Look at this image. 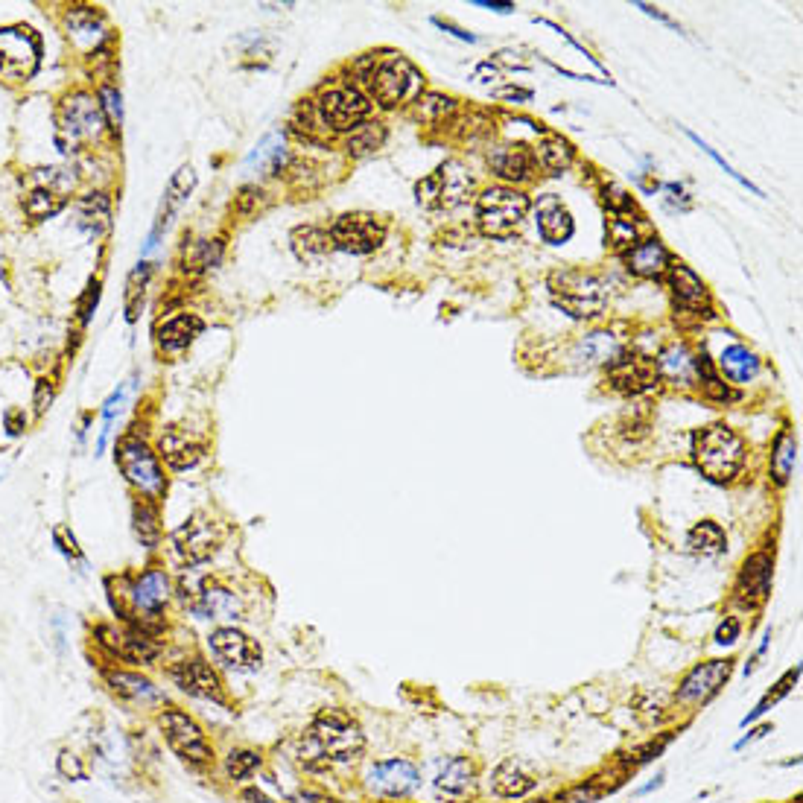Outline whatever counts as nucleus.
Returning <instances> with one entry per match:
<instances>
[{"label": "nucleus", "instance_id": "423d86ee", "mask_svg": "<svg viewBox=\"0 0 803 803\" xmlns=\"http://www.w3.org/2000/svg\"><path fill=\"white\" fill-rule=\"evenodd\" d=\"M552 301L573 319H596L608 307V287L602 278L582 269H561L549 275Z\"/></svg>", "mask_w": 803, "mask_h": 803}, {"label": "nucleus", "instance_id": "ea45409f", "mask_svg": "<svg viewBox=\"0 0 803 803\" xmlns=\"http://www.w3.org/2000/svg\"><path fill=\"white\" fill-rule=\"evenodd\" d=\"M62 208H65V196H62V190L47 187V184L36 187V190L24 199V211H27L33 219L56 217Z\"/></svg>", "mask_w": 803, "mask_h": 803}, {"label": "nucleus", "instance_id": "7c9ffc66", "mask_svg": "<svg viewBox=\"0 0 803 803\" xmlns=\"http://www.w3.org/2000/svg\"><path fill=\"white\" fill-rule=\"evenodd\" d=\"M535 783L538 780L520 766L517 760L500 763V766L494 768V774H491V789L500 798H523V795H529L535 789Z\"/></svg>", "mask_w": 803, "mask_h": 803}, {"label": "nucleus", "instance_id": "4c0bfd02", "mask_svg": "<svg viewBox=\"0 0 803 803\" xmlns=\"http://www.w3.org/2000/svg\"><path fill=\"white\" fill-rule=\"evenodd\" d=\"M798 462V438L792 433H780L771 447V476L777 485H786Z\"/></svg>", "mask_w": 803, "mask_h": 803}, {"label": "nucleus", "instance_id": "37998d69", "mask_svg": "<svg viewBox=\"0 0 803 803\" xmlns=\"http://www.w3.org/2000/svg\"><path fill=\"white\" fill-rule=\"evenodd\" d=\"M605 240L614 252H631L640 240H637V225L628 219V214H611L608 219V228H605Z\"/></svg>", "mask_w": 803, "mask_h": 803}, {"label": "nucleus", "instance_id": "72a5a7b5", "mask_svg": "<svg viewBox=\"0 0 803 803\" xmlns=\"http://www.w3.org/2000/svg\"><path fill=\"white\" fill-rule=\"evenodd\" d=\"M132 529H135V538L144 544L146 549H155L161 544V514L155 509L152 500L138 497L132 503Z\"/></svg>", "mask_w": 803, "mask_h": 803}, {"label": "nucleus", "instance_id": "2eb2a0df", "mask_svg": "<svg viewBox=\"0 0 803 803\" xmlns=\"http://www.w3.org/2000/svg\"><path fill=\"white\" fill-rule=\"evenodd\" d=\"M471 176L465 173V167L459 161H447L441 164L433 176H427L424 182H418L415 193H418V205L436 211V208H456L459 202H465V196L471 193Z\"/></svg>", "mask_w": 803, "mask_h": 803}, {"label": "nucleus", "instance_id": "58836bf2", "mask_svg": "<svg viewBox=\"0 0 803 803\" xmlns=\"http://www.w3.org/2000/svg\"><path fill=\"white\" fill-rule=\"evenodd\" d=\"M292 249L301 260H316V257L328 255L333 249L330 243V234L325 228H316V225H304V228H295L292 231Z\"/></svg>", "mask_w": 803, "mask_h": 803}, {"label": "nucleus", "instance_id": "39448f33", "mask_svg": "<svg viewBox=\"0 0 803 803\" xmlns=\"http://www.w3.org/2000/svg\"><path fill=\"white\" fill-rule=\"evenodd\" d=\"M529 208H532V202L520 190L506 187V184L488 187L476 199L479 231L491 240H509L523 228V222L529 217Z\"/></svg>", "mask_w": 803, "mask_h": 803}, {"label": "nucleus", "instance_id": "1a4fd4ad", "mask_svg": "<svg viewBox=\"0 0 803 803\" xmlns=\"http://www.w3.org/2000/svg\"><path fill=\"white\" fill-rule=\"evenodd\" d=\"M313 114L330 132H354L371 114V100L354 85H333L319 94Z\"/></svg>", "mask_w": 803, "mask_h": 803}, {"label": "nucleus", "instance_id": "4d7b16f0", "mask_svg": "<svg viewBox=\"0 0 803 803\" xmlns=\"http://www.w3.org/2000/svg\"><path fill=\"white\" fill-rule=\"evenodd\" d=\"M766 733H771V725H763V728L751 730V733H748V736H745V739H739V742H736V751H742V748H745V745H748V742H754V739H763V736H766Z\"/></svg>", "mask_w": 803, "mask_h": 803}, {"label": "nucleus", "instance_id": "a19ab883", "mask_svg": "<svg viewBox=\"0 0 803 803\" xmlns=\"http://www.w3.org/2000/svg\"><path fill=\"white\" fill-rule=\"evenodd\" d=\"M68 33H71L76 41H82V38L94 41V47H97V41H103V36H106V30H103V18H100L94 9H88V6H79V9H71V12H68Z\"/></svg>", "mask_w": 803, "mask_h": 803}, {"label": "nucleus", "instance_id": "dca6fc26", "mask_svg": "<svg viewBox=\"0 0 803 803\" xmlns=\"http://www.w3.org/2000/svg\"><path fill=\"white\" fill-rule=\"evenodd\" d=\"M170 541H173L176 555L182 558V564H187V567H199V564L211 561L214 552L219 549L217 523H214L205 511H196V514H190L182 526L173 532Z\"/></svg>", "mask_w": 803, "mask_h": 803}, {"label": "nucleus", "instance_id": "f3484780", "mask_svg": "<svg viewBox=\"0 0 803 803\" xmlns=\"http://www.w3.org/2000/svg\"><path fill=\"white\" fill-rule=\"evenodd\" d=\"M730 672H733V660H730V657H725V660H707V663H698V666H693V669L684 675V681L678 684L675 701L684 704V707L710 701L713 695H719V690L728 684Z\"/></svg>", "mask_w": 803, "mask_h": 803}, {"label": "nucleus", "instance_id": "20e7f679", "mask_svg": "<svg viewBox=\"0 0 803 803\" xmlns=\"http://www.w3.org/2000/svg\"><path fill=\"white\" fill-rule=\"evenodd\" d=\"M155 725L161 730L167 748L179 757V763H184L193 771H208L214 766V745L208 739L205 728L187 713L182 707H161L158 716H155Z\"/></svg>", "mask_w": 803, "mask_h": 803}, {"label": "nucleus", "instance_id": "ddd939ff", "mask_svg": "<svg viewBox=\"0 0 803 803\" xmlns=\"http://www.w3.org/2000/svg\"><path fill=\"white\" fill-rule=\"evenodd\" d=\"M100 681L109 690V695L132 710H149L155 704H164V693L141 672L123 669L117 663H100Z\"/></svg>", "mask_w": 803, "mask_h": 803}, {"label": "nucleus", "instance_id": "bb28decb", "mask_svg": "<svg viewBox=\"0 0 803 803\" xmlns=\"http://www.w3.org/2000/svg\"><path fill=\"white\" fill-rule=\"evenodd\" d=\"M625 263L637 278H663L672 257L666 252V246L657 237H652V240L637 243L631 252H625Z\"/></svg>", "mask_w": 803, "mask_h": 803}, {"label": "nucleus", "instance_id": "864d4df0", "mask_svg": "<svg viewBox=\"0 0 803 803\" xmlns=\"http://www.w3.org/2000/svg\"><path fill=\"white\" fill-rule=\"evenodd\" d=\"M739 634H742V622L736 620V617H725V620L719 622L713 640H716V646H733L739 640Z\"/></svg>", "mask_w": 803, "mask_h": 803}, {"label": "nucleus", "instance_id": "f704fd0d", "mask_svg": "<svg viewBox=\"0 0 803 803\" xmlns=\"http://www.w3.org/2000/svg\"><path fill=\"white\" fill-rule=\"evenodd\" d=\"M76 214H79V228H82L88 237L103 234V231L109 228L111 219L109 196H106V193H91V196H85V199L79 202Z\"/></svg>", "mask_w": 803, "mask_h": 803}, {"label": "nucleus", "instance_id": "052dcab7", "mask_svg": "<svg viewBox=\"0 0 803 803\" xmlns=\"http://www.w3.org/2000/svg\"><path fill=\"white\" fill-rule=\"evenodd\" d=\"M476 6H485V9H494V12H511L514 3H491V0H476Z\"/></svg>", "mask_w": 803, "mask_h": 803}, {"label": "nucleus", "instance_id": "a878e982", "mask_svg": "<svg viewBox=\"0 0 803 803\" xmlns=\"http://www.w3.org/2000/svg\"><path fill=\"white\" fill-rule=\"evenodd\" d=\"M158 453L173 471H190L205 456V444L199 438L190 436V433H184V430H167L158 441Z\"/></svg>", "mask_w": 803, "mask_h": 803}, {"label": "nucleus", "instance_id": "4468645a", "mask_svg": "<svg viewBox=\"0 0 803 803\" xmlns=\"http://www.w3.org/2000/svg\"><path fill=\"white\" fill-rule=\"evenodd\" d=\"M167 678L173 681V687H179L190 698L211 701V704H228L222 675L205 657H184L179 663H173L167 669Z\"/></svg>", "mask_w": 803, "mask_h": 803}, {"label": "nucleus", "instance_id": "5fc2aeb1", "mask_svg": "<svg viewBox=\"0 0 803 803\" xmlns=\"http://www.w3.org/2000/svg\"><path fill=\"white\" fill-rule=\"evenodd\" d=\"M50 401H53V386H50V380H38L36 415H44V412H47V406H50Z\"/></svg>", "mask_w": 803, "mask_h": 803}, {"label": "nucleus", "instance_id": "f257e3e1", "mask_svg": "<svg viewBox=\"0 0 803 803\" xmlns=\"http://www.w3.org/2000/svg\"><path fill=\"white\" fill-rule=\"evenodd\" d=\"M365 751V733L360 722L345 710H322L310 728L301 733L298 763L307 771H328L342 763H354Z\"/></svg>", "mask_w": 803, "mask_h": 803}, {"label": "nucleus", "instance_id": "f8f14e48", "mask_svg": "<svg viewBox=\"0 0 803 803\" xmlns=\"http://www.w3.org/2000/svg\"><path fill=\"white\" fill-rule=\"evenodd\" d=\"M208 649H211V655L217 657L219 666H225L231 672L252 675V672H257L263 666V649H260V643L252 640L246 631L234 628V625L214 628L211 637H208Z\"/></svg>", "mask_w": 803, "mask_h": 803}, {"label": "nucleus", "instance_id": "8fccbe9b", "mask_svg": "<svg viewBox=\"0 0 803 803\" xmlns=\"http://www.w3.org/2000/svg\"><path fill=\"white\" fill-rule=\"evenodd\" d=\"M582 351L593 360V363H611L622 351V345L611 336V333H590V339L582 342Z\"/></svg>", "mask_w": 803, "mask_h": 803}, {"label": "nucleus", "instance_id": "412c9836", "mask_svg": "<svg viewBox=\"0 0 803 803\" xmlns=\"http://www.w3.org/2000/svg\"><path fill=\"white\" fill-rule=\"evenodd\" d=\"M59 126L71 141H91L100 135V129L106 126V117L100 103H94V97L88 94H73L62 103L59 111Z\"/></svg>", "mask_w": 803, "mask_h": 803}, {"label": "nucleus", "instance_id": "bf43d9fd", "mask_svg": "<svg viewBox=\"0 0 803 803\" xmlns=\"http://www.w3.org/2000/svg\"><path fill=\"white\" fill-rule=\"evenodd\" d=\"M497 97H511V100H529L532 91H523V88H506V91H497Z\"/></svg>", "mask_w": 803, "mask_h": 803}, {"label": "nucleus", "instance_id": "a211bd4d", "mask_svg": "<svg viewBox=\"0 0 803 803\" xmlns=\"http://www.w3.org/2000/svg\"><path fill=\"white\" fill-rule=\"evenodd\" d=\"M608 380L622 395H643L657 386V365L652 357H643L637 351L622 348L620 354L608 363Z\"/></svg>", "mask_w": 803, "mask_h": 803}, {"label": "nucleus", "instance_id": "13d9d810", "mask_svg": "<svg viewBox=\"0 0 803 803\" xmlns=\"http://www.w3.org/2000/svg\"><path fill=\"white\" fill-rule=\"evenodd\" d=\"M6 427H9V436H18L24 430V415H6Z\"/></svg>", "mask_w": 803, "mask_h": 803}, {"label": "nucleus", "instance_id": "c756f323", "mask_svg": "<svg viewBox=\"0 0 803 803\" xmlns=\"http://www.w3.org/2000/svg\"><path fill=\"white\" fill-rule=\"evenodd\" d=\"M202 330H205V325H202L199 316H193V313H179V316L161 322L155 336H158V345H161L164 351H184Z\"/></svg>", "mask_w": 803, "mask_h": 803}, {"label": "nucleus", "instance_id": "2f4dec72", "mask_svg": "<svg viewBox=\"0 0 803 803\" xmlns=\"http://www.w3.org/2000/svg\"><path fill=\"white\" fill-rule=\"evenodd\" d=\"M193 187H196V173H193V167H182V170L170 179V184H167V196H164V208H161L158 225H155V231H152V237H149V246H155V237L161 234V228L170 225L173 214L179 211V205L190 196Z\"/></svg>", "mask_w": 803, "mask_h": 803}, {"label": "nucleus", "instance_id": "5701e85b", "mask_svg": "<svg viewBox=\"0 0 803 803\" xmlns=\"http://www.w3.org/2000/svg\"><path fill=\"white\" fill-rule=\"evenodd\" d=\"M190 611L199 620H240V614H243L237 593L222 587L219 582L202 584V590L190 599Z\"/></svg>", "mask_w": 803, "mask_h": 803}, {"label": "nucleus", "instance_id": "6e6d98bb", "mask_svg": "<svg viewBox=\"0 0 803 803\" xmlns=\"http://www.w3.org/2000/svg\"><path fill=\"white\" fill-rule=\"evenodd\" d=\"M295 803H342V801H336L333 795L322 792V789H301V792L295 795Z\"/></svg>", "mask_w": 803, "mask_h": 803}, {"label": "nucleus", "instance_id": "79ce46f5", "mask_svg": "<svg viewBox=\"0 0 803 803\" xmlns=\"http://www.w3.org/2000/svg\"><path fill=\"white\" fill-rule=\"evenodd\" d=\"M260 766H263V757H260V751H255V748H234V751H228V757H225V763H222L225 777H228L231 783H243V780H249Z\"/></svg>", "mask_w": 803, "mask_h": 803}, {"label": "nucleus", "instance_id": "603ef678", "mask_svg": "<svg viewBox=\"0 0 803 803\" xmlns=\"http://www.w3.org/2000/svg\"><path fill=\"white\" fill-rule=\"evenodd\" d=\"M602 795H605L602 786H596V783H582V786H573V789H567L564 795H558L555 803H593L599 801Z\"/></svg>", "mask_w": 803, "mask_h": 803}, {"label": "nucleus", "instance_id": "a18cd8bd", "mask_svg": "<svg viewBox=\"0 0 803 803\" xmlns=\"http://www.w3.org/2000/svg\"><path fill=\"white\" fill-rule=\"evenodd\" d=\"M284 138L278 135H269L255 146V152L249 155V164H257L260 170H269V173H281L284 167Z\"/></svg>", "mask_w": 803, "mask_h": 803}, {"label": "nucleus", "instance_id": "c03bdc74", "mask_svg": "<svg viewBox=\"0 0 803 803\" xmlns=\"http://www.w3.org/2000/svg\"><path fill=\"white\" fill-rule=\"evenodd\" d=\"M386 144V129L380 126V123H368L365 120L363 126H357L351 135H348V152L351 155H371L374 149H380V146Z\"/></svg>", "mask_w": 803, "mask_h": 803}, {"label": "nucleus", "instance_id": "b1692460", "mask_svg": "<svg viewBox=\"0 0 803 803\" xmlns=\"http://www.w3.org/2000/svg\"><path fill=\"white\" fill-rule=\"evenodd\" d=\"M488 164L491 170L511 184L532 182L535 173H538V158L529 146H497L491 155H488Z\"/></svg>", "mask_w": 803, "mask_h": 803}, {"label": "nucleus", "instance_id": "473e14b6", "mask_svg": "<svg viewBox=\"0 0 803 803\" xmlns=\"http://www.w3.org/2000/svg\"><path fill=\"white\" fill-rule=\"evenodd\" d=\"M535 158H538V164L544 170H549L552 176H561L576 161V149H573V144L567 138H561V135H544V141L535 149Z\"/></svg>", "mask_w": 803, "mask_h": 803}, {"label": "nucleus", "instance_id": "680f3d73", "mask_svg": "<svg viewBox=\"0 0 803 803\" xmlns=\"http://www.w3.org/2000/svg\"><path fill=\"white\" fill-rule=\"evenodd\" d=\"M243 801H255V803H275V801H269V798H266V795H263V792H257V789H246V792H243Z\"/></svg>", "mask_w": 803, "mask_h": 803}, {"label": "nucleus", "instance_id": "9d476101", "mask_svg": "<svg viewBox=\"0 0 803 803\" xmlns=\"http://www.w3.org/2000/svg\"><path fill=\"white\" fill-rule=\"evenodd\" d=\"M328 234L333 249H339V252L371 255L386 240V222L380 217H374V214L354 211V214H342V217L336 219Z\"/></svg>", "mask_w": 803, "mask_h": 803}, {"label": "nucleus", "instance_id": "e433bc0d", "mask_svg": "<svg viewBox=\"0 0 803 803\" xmlns=\"http://www.w3.org/2000/svg\"><path fill=\"white\" fill-rule=\"evenodd\" d=\"M687 549H690L693 555H701V558H713V555H719V552L725 549V532H722V526L713 523V520H701V523H695L693 529H690V535H687Z\"/></svg>", "mask_w": 803, "mask_h": 803}, {"label": "nucleus", "instance_id": "3c124183", "mask_svg": "<svg viewBox=\"0 0 803 803\" xmlns=\"http://www.w3.org/2000/svg\"><path fill=\"white\" fill-rule=\"evenodd\" d=\"M100 109H103V117L109 123L111 129H120L123 123V100H120V91L117 88H100Z\"/></svg>", "mask_w": 803, "mask_h": 803}, {"label": "nucleus", "instance_id": "0eeeda50", "mask_svg": "<svg viewBox=\"0 0 803 803\" xmlns=\"http://www.w3.org/2000/svg\"><path fill=\"white\" fill-rule=\"evenodd\" d=\"M114 462H117L120 474L126 476V482L141 491V497H146V500H161L164 497L167 476H164L158 456L152 453V447L146 444L144 438H138L135 433L120 438L117 450H114Z\"/></svg>", "mask_w": 803, "mask_h": 803}, {"label": "nucleus", "instance_id": "cd10ccee", "mask_svg": "<svg viewBox=\"0 0 803 803\" xmlns=\"http://www.w3.org/2000/svg\"><path fill=\"white\" fill-rule=\"evenodd\" d=\"M657 377L675 383V386H693L698 383L695 374V357L684 348V345H669L660 357L655 360Z\"/></svg>", "mask_w": 803, "mask_h": 803}, {"label": "nucleus", "instance_id": "de8ad7c7", "mask_svg": "<svg viewBox=\"0 0 803 803\" xmlns=\"http://www.w3.org/2000/svg\"><path fill=\"white\" fill-rule=\"evenodd\" d=\"M53 547L65 555V561H68L71 567H79V573L88 570V558H85V552L79 547L76 535L71 532V526H56V529H53Z\"/></svg>", "mask_w": 803, "mask_h": 803}, {"label": "nucleus", "instance_id": "aec40b11", "mask_svg": "<svg viewBox=\"0 0 803 803\" xmlns=\"http://www.w3.org/2000/svg\"><path fill=\"white\" fill-rule=\"evenodd\" d=\"M421 783V771L409 760H383L374 763L368 771V789L380 798H406L418 789Z\"/></svg>", "mask_w": 803, "mask_h": 803}, {"label": "nucleus", "instance_id": "393cba45", "mask_svg": "<svg viewBox=\"0 0 803 803\" xmlns=\"http://www.w3.org/2000/svg\"><path fill=\"white\" fill-rule=\"evenodd\" d=\"M535 217H538V231H541V237L547 240L549 246H564L576 231L573 214L567 211V205L555 193H547V196L538 199Z\"/></svg>", "mask_w": 803, "mask_h": 803}, {"label": "nucleus", "instance_id": "6ab92c4d", "mask_svg": "<svg viewBox=\"0 0 803 803\" xmlns=\"http://www.w3.org/2000/svg\"><path fill=\"white\" fill-rule=\"evenodd\" d=\"M666 278H669V290H672L675 310H678L681 316H695V319H701V316L710 319V316H713L710 292H707L704 281L695 275L690 266H684V263H669Z\"/></svg>", "mask_w": 803, "mask_h": 803}, {"label": "nucleus", "instance_id": "6e6552de", "mask_svg": "<svg viewBox=\"0 0 803 803\" xmlns=\"http://www.w3.org/2000/svg\"><path fill=\"white\" fill-rule=\"evenodd\" d=\"M94 646L100 649L103 663H132V666H152L164 646L158 643V637H149L141 631H132V628H117L109 622H100L94 625V634H91Z\"/></svg>", "mask_w": 803, "mask_h": 803}, {"label": "nucleus", "instance_id": "4be33fe9", "mask_svg": "<svg viewBox=\"0 0 803 803\" xmlns=\"http://www.w3.org/2000/svg\"><path fill=\"white\" fill-rule=\"evenodd\" d=\"M771 576H774V558L768 552L751 555L739 570L736 602L745 608H760L771 593Z\"/></svg>", "mask_w": 803, "mask_h": 803}, {"label": "nucleus", "instance_id": "e2e57ef3", "mask_svg": "<svg viewBox=\"0 0 803 803\" xmlns=\"http://www.w3.org/2000/svg\"><path fill=\"white\" fill-rule=\"evenodd\" d=\"M535 803H549V801H535Z\"/></svg>", "mask_w": 803, "mask_h": 803}, {"label": "nucleus", "instance_id": "c85d7f7f", "mask_svg": "<svg viewBox=\"0 0 803 803\" xmlns=\"http://www.w3.org/2000/svg\"><path fill=\"white\" fill-rule=\"evenodd\" d=\"M476 783V766L468 757L447 760L436 777V789L447 798H465Z\"/></svg>", "mask_w": 803, "mask_h": 803}, {"label": "nucleus", "instance_id": "49530a36", "mask_svg": "<svg viewBox=\"0 0 803 803\" xmlns=\"http://www.w3.org/2000/svg\"><path fill=\"white\" fill-rule=\"evenodd\" d=\"M56 774L62 777V780H68V783H85L88 777H91V768H88V763H85V757H79L73 748H59V754H56Z\"/></svg>", "mask_w": 803, "mask_h": 803}, {"label": "nucleus", "instance_id": "7ed1b4c3", "mask_svg": "<svg viewBox=\"0 0 803 803\" xmlns=\"http://www.w3.org/2000/svg\"><path fill=\"white\" fill-rule=\"evenodd\" d=\"M368 94L383 109H398L406 103H415L424 91V73L418 71L409 59L398 53H389L383 59H371V68L365 71Z\"/></svg>", "mask_w": 803, "mask_h": 803}, {"label": "nucleus", "instance_id": "09e8293b", "mask_svg": "<svg viewBox=\"0 0 803 803\" xmlns=\"http://www.w3.org/2000/svg\"><path fill=\"white\" fill-rule=\"evenodd\" d=\"M798 678H801V669H789V672H786V675L780 678V684L774 687V693H768L766 698H763V701H760V704H757V707H754V710H751V713H748V716L742 719V728H748L751 722H757V719H760V716L766 713L768 707H774V704H777L780 698H786V695L792 693V687L798 684Z\"/></svg>", "mask_w": 803, "mask_h": 803}, {"label": "nucleus", "instance_id": "f03ea898", "mask_svg": "<svg viewBox=\"0 0 803 803\" xmlns=\"http://www.w3.org/2000/svg\"><path fill=\"white\" fill-rule=\"evenodd\" d=\"M693 459L701 476L716 485H725L745 468V441L725 424L701 427L693 436Z\"/></svg>", "mask_w": 803, "mask_h": 803}, {"label": "nucleus", "instance_id": "c9c22d12", "mask_svg": "<svg viewBox=\"0 0 803 803\" xmlns=\"http://www.w3.org/2000/svg\"><path fill=\"white\" fill-rule=\"evenodd\" d=\"M719 363H722L725 377H730L733 383H748V380H754V377H757V371H760V360H757V354H754V351H748L745 345H730V348H725Z\"/></svg>", "mask_w": 803, "mask_h": 803}, {"label": "nucleus", "instance_id": "9b49d317", "mask_svg": "<svg viewBox=\"0 0 803 803\" xmlns=\"http://www.w3.org/2000/svg\"><path fill=\"white\" fill-rule=\"evenodd\" d=\"M41 65V41L30 27L0 30V76L24 82Z\"/></svg>", "mask_w": 803, "mask_h": 803}]
</instances>
